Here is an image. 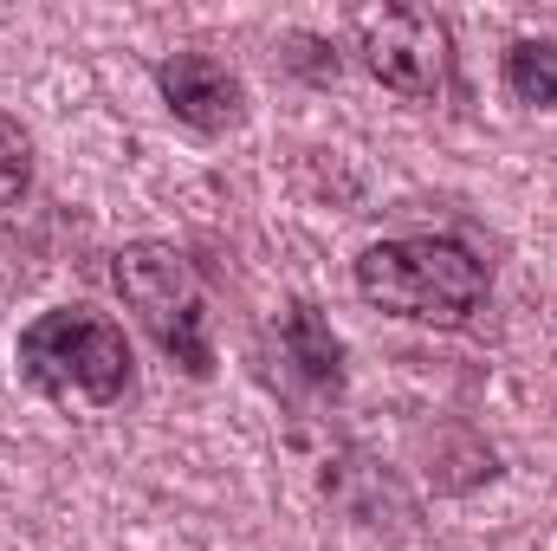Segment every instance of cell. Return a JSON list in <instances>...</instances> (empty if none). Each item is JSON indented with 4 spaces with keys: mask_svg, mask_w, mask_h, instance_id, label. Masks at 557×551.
<instances>
[{
    "mask_svg": "<svg viewBox=\"0 0 557 551\" xmlns=\"http://www.w3.org/2000/svg\"><path fill=\"white\" fill-rule=\"evenodd\" d=\"M33 182V143L13 118H0V208H13Z\"/></svg>",
    "mask_w": 557,
    "mask_h": 551,
    "instance_id": "obj_8",
    "label": "cell"
},
{
    "mask_svg": "<svg viewBox=\"0 0 557 551\" xmlns=\"http://www.w3.org/2000/svg\"><path fill=\"white\" fill-rule=\"evenodd\" d=\"M363 65L396 98H441L447 85V26L421 7H376L363 13Z\"/></svg>",
    "mask_w": 557,
    "mask_h": 551,
    "instance_id": "obj_4",
    "label": "cell"
},
{
    "mask_svg": "<svg viewBox=\"0 0 557 551\" xmlns=\"http://www.w3.org/2000/svg\"><path fill=\"white\" fill-rule=\"evenodd\" d=\"M357 292L416 325H467L486 305V267L460 241H383L357 260Z\"/></svg>",
    "mask_w": 557,
    "mask_h": 551,
    "instance_id": "obj_1",
    "label": "cell"
},
{
    "mask_svg": "<svg viewBox=\"0 0 557 551\" xmlns=\"http://www.w3.org/2000/svg\"><path fill=\"white\" fill-rule=\"evenodd\" d=\"M506 91L519 105H557V46L552 39H519L506 52Z\"/></svg>",
    "mask_w": 557,
    "mask_h": 551,
    "instance_id": "obj_7",
    "label": "cell"
},
{
    "mask_svg": "<svg viewBox=\"0 0 557 551\" xmlns=\"http://www.w3.org/2000/svg\"><path fill=\"white\" fill-rule=\"evenodd\" d=\"M278 344H285V357L298 364V377H305V383L331 390V383L344 377V351H337L331 325H324L311 305H292V311H285V331H278Z\"/></svg>",
    "mask_w": 557,
    "mask_h": 551,
    "instance_id": "obj_6",
    "label": "cell"
},
{
    "mask_svg": "<svg viewBox=\"0 0 557 551\" xmlns=\"http://www.w3.org/2000/svg\"><path fill=\"white\" fill-rule=\"evenodd\" d=\"M117 292L143 318V331L188 370L208 377L214 370V344H208V292L201 273L188 267V254L162 247V241H137L117 254Z\"/></svg>",
    "mask_w": 557,
    "mask_h": 551,
    "instance_id": "obj_2",
    "label": "cell"
},
{
    "mask_svg": "<svg viewBox=\"0 0 557 551\" xmlns=\"http://www.w3.org/2000/svg\"><path fill=\"white\" fill-rule=\"evenodd\" d=\"M156 85H162L169 111H175L182 124H195V131H234V124L247 118L240 78H234L221 59H208V52H175V59H162Z\"/></svg>",
    "mask_w": 557,
    "mask_h": 551,
    "instance_id": "obj_5",
    "label": "cell"
},
{
    "mask_svg": "<svg viewBox=\"0 0 557 551\" xmlns=\"http://www.w3.org/2000/svg\"><path fill=\"white\" fill-rule=\"evenodd\" d=\"M20 370L52 396L117 403L131 390V344L98 311H46L20 331Z\"/></svg>",
    "mask_w": 557,
    "mask_h": 551,
    "instance_id": "obj_3",
    "label": "cell"
}]
</instances>
